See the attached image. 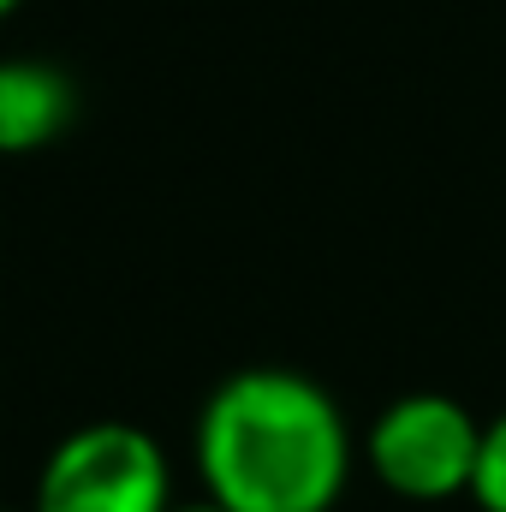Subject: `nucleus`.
<instances>
[{"label": "nucleus", "mask_w": 506, "mask_h": 512, "mask_svg": "<svg viewBox=\"0 0 506 512\" xmlns=\"http://www.w3.org/2000/svg\"><path fill=\"white\" fill-rule=\"evenodd\" d=\"M197 477L227 512H334L352 477V429L304 370H233L197 411Z\"/></svg>", "instance_id": "1"}, {"label": "nucleus", "mask_w": 506, "mask_h": 512, "mask_svg": "<svg viewBox=\"0 0 506 512\" xmlns=\"http://www.w3.org/2000/svg\"><path fill=\"white\" fill-rule=\"evenodd\" d=\"M471 501H477L483 512H506V411L495 417V423H483V447H477Z\"/></svg>", "instance_id": "5"}, {"label": "nucleus", "mask_w": 506, "mask_h": 512, "mask_svg": "<svg viewBox=\"0 0 506 512\" xmlns=\"http://www.w3.org/2000/svg\"><path fill=\"white\" fill-rule=\"evenodd\" d=\"M18 6H24V0H0V24H6V18H12Z\"/></svg>", "instance_id": "7"}, {"label": "nucleus", "mask_w": 506, "mask_h": 512, "mask_svg": "<svg viewBox=\"0 0 506 512\" xmlns=\"http://www.w3.org/2000/svg\"><path fill=\"white\" fill-rule=\"evenodd\" d=\"M78 120V84L66 66L36 54L0 60V155H36Z\"/></svg>", "instance_id": "4"}, {"label": "nucleus", "mask_w": 506, "mask_h": 512, "mask_svg": "<svg viewBox=\"0 0 506 512\" xmlns=\"http://www.w3.org/2000/svg\"><path fill=\"white\" fill-rule=\"evenodd\" d=\"M30 512H173V465L137 423H84L48 453Z\"/></svg>", "instance_id": "3"}, {"label": "nucleus", "mask_w": 506, "mask_h": 512, "mask_svg": "<svg viewBox=\"0 0 506 512\" xmlns=\"http://www.w3.org/2000/svg\"><path fill=\"white\" fill-rule=\"evenodd\" d=\"M483 423L447 393H399L387 399L364 435V465L387 495L435 507L471 495Z\"/></svg>", "instance_id": "2"}, {"label": "nucleus", "mask_w": 506, "mask_h": 512, "mask_svg": "<svg viewBox=\"0 0 506 512\" xmlns=\"http://www.w3.org/2000/svg\"><path fill=\"white\" fill-rule=\"evenodd\" d=\"M173 512H227V507H215V501L203 495V501H191V507H173Z\"/></svg>", "instance_id": "6"}]
</instances>
